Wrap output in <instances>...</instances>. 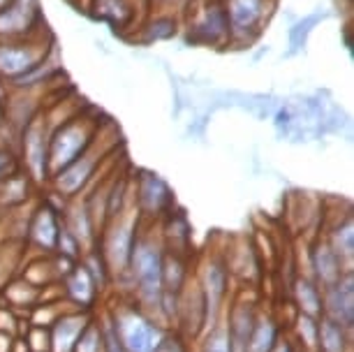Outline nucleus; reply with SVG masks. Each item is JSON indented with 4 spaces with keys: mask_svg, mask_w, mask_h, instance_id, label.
<instances>
[{
    "mask_svg": "<svg viewBox=\"0 0 354 352\" xmlns=\"http://www.w3.org/2000/svg\"><path fill=\"white\" fill-rule=\"evenodd\" d=\"M109 130V121H104L100 125L95 139L75 163L68 165L65 169L58 172L56 176L49 178L51 188L56 190L58 197H63V202L75 197H82L88 185L100 176V167L116 154V144H118V130L113 128L111 135H106Z\"/></svg>",
    "mask_w": 354,
    "mask_h": 352,
    "instance_id": "f257e3e1",
    "label": "nucleus"
},
{
    "mask_svg": "<svg viewBox=\"0 0 354 352\" xmlns=\"http://www.w3.org/2000/svg\"><path fill=\"white\" fill-rule=\"evenodd\" d=\"M102 123L104 121H100V111L82 107L75 116H70L68 121L51 130L49 149H46V174L49 178L75 163L88 149Z\"/></svg>",
    "mask_w": 354,
    "mask_h": 352,
    "instance_id": "f03ea898",
    "label": "nucleus"
},
{
    "mask_svg": "<svg viewBox=\"0 0 354 352\" xmlns=\"http://www.w3.org/2000/svg\"><path fill=\"white\" fill-rule=\"evenodd\" d=\"M162 264H165V243L156 234L139 232L132 246L128 274L132 276L135 295L146 311H160L162 306Z\"/></svg>",
    "mask_w": 354,
    "mask_h": 352,
    "instance_id": "7ed1b4c3",
    "label": "nucleus"
},
{
    "mask_svg": "<svg viewBox=\"0 0 354 352\" xmlns=\"http://www.w3.org/2000/svg\"><path fill=\"white\" fill-rule=\"evenodd\" d=\"M139 221H142V216H139L135 199H132L128 207L123 211H118L116 216H111L109 221L102 225V230H100L97 250L106 264L109 276L128 274L132 246H135V239L139 234Z\"/></svg>",
    "mask_w": 354,
    "mask_h": 352,
    "instance_id": "20e7f679",
    "label": "nucleus"
},
{
    "mask_svg": "<svg viewBox=\"0 0 354 352\" xmlns=\"http://www.w3.org/2000/svg\"><path fill=\"white\" fill-rule=\"evenodd\" d=\"M53 46L56 39L46 26L24 39H0V82L10 84L28 75L51 54Z\"/></svg>",
    "mask_w": 354,
    "mask_h": 352,
    "instance_id": "39448f33",
    "label": "nucleus"
},
{
    "mask_svg": "<svg viewBox=\"0 0 354 352\" xmlns=\"http://www.w3.org/2000/svg\"><path fill=\"white\" fill-rule=\"evenodd\" d=\"M278 0H223L230 44L234 49H250L264 33Z\"/></svg>",
    "mask_w": 354,
    "mask_h": 352,
    "instance_id": "423d86ee",
    "label": "nucleus"
},
{
    "mask_svg": "<svg viewBox=\"0 0 354 352\" xmlns=\"http://www.w3.org/2000/svg\"><path fill=\"white\" fill-rule=\"evenodd\" d=\"M185 37L192 44L223 49L230 44V28L223 0H188V15L183 21Z\"/></svg>",
    "mask_w": 354,
    "mask_h": 352,
    "instance_id": "0eeeda50",
    "label": "nucleus"
},
{
    "mask_svg": "<svg viewBox=\"0 0 354 352\" xmlns=\"http://www.w3.org/2000/svg\"><path fill=\"white\" fill-rule=\"evenodd\" d=\"M109 320L118 341L128 352H156L167 334L160 324L151 320L149 313L137 306H121L109 315Z\"/></svg>",
    "mask_w": 354,
    "mask_h": 352,
    "instance_id": "6e6552de",
    "label": "nucleus"
},
{
    "mask_svg": "<svg viewBox=\"0 0 354 352\" xmlns=\"http://www.w3.org/2000/svg\"><path fill=\"white\" fill-rule=\"evenodd\" d=\"M51 125L46 121L44 107L24 125L19 132V151H21V165L30 181L46 183V149H49Z\"/></svg>",
    "mask_w": 354,
    "mask_h": 352,
    "instance_id": "1a4fd4ad",
    "label": "nucleus"
},
{
    "mask_svg": "<svg viewBox=\"0 0 354 352\" xmlns=\"http://www.w3.org/2000/svg\"><path fill=\"white\" fill-rule=\"evenodd\" d=\"M44 26L39 0H12L0 10V39H24Z\"/></svg>",
    "mask_w": 354,
    "mask_h": 352,
    "instance_id": "9d476101",
    "label": "nucleus"
},
{
    "mask_svg": "<svg viewBox=\"0 0 354 352\" xmlns=\"http://www.w3.org/2000/svg\"><path fill=\"white\" fill-rule=\"evenodd\" d=\"M132 199H135L139 216L156 221L158 216H162L171 207V190L158 174L142 172L135 178V185H132Z\"/></svg>",
    "mask_w": 354,
    "mask_h": 352,
    "instance_id": "9b49d317",
    "label": "nucleus"
},
{
    "mask_svg": "<svg viewBox=\"0 0 354 352\" xmlns=\"http://www.w3.org/2000/svg\"><path fill=\"white\" fill-rule=\"evenodd\" d=\"M322 315L352 329L354 324V278L345 274L336 285L322 290Z\"/></svg>",
    "mask_w": 354,
    "mask_h": 352,
    "instance_id": "f8f14e48",
    "label": "nucleus"
},
{
    "mask_svg": "<svg viewBox=\"0 0 354 352\" xmlns=\"http://www.w3.org/2000/svg\"><path fill=\"white\" fill-rule=\"evenodd\" d=\"M93 320L91 311L77 308L61 313L49 327V352H75V345L84 329Z\"/></svg>",
    "mask_w": 354,
    "mask_h": 352,
    "instance_id": "ddd939ff",
    "label": "nucleus"
},
{
    "mask_svg": "<svg viewBox=\"0 0 354 352\" xmlns=\"http://www.w3.org/2000/svg\"><path fill=\"white\" fill-rule=\"evenodd\" d=\"M58 232H61V211L53 209L51 202H42L32 211L28 223V239L42 253H56Z\"/></svg>",
    "mask_w": 354,
    "mask_h": 352,
    "instance_id": "4468645a",
    "label": "nucleus"
},
{
    "mask_svg": "<svg viewBox=\"0 0 354 352\" xmlns=\"http://www.w3.org/2000/svg\"><path fill=\"white\" fill-rule=\"evenodd\" d=\"M199 290H202L204 304H206V317L216 322V317L223 308V302L227 297V264L218 257H211L199 278Z\"/></svg>",
    "mask_w": 354,
    "mask_h": 352,
    "instance_id": "2eb2a0df",
    "label": "nucleus"
},
{
    "mask_svg": "<svg viewBox=\"0 0 354 352\" xmlns=\"http://www.w3.org/2000/svg\"><path fill=\"white\" fill-rule=\"evenodd\" d=\"M310 269H313V281L319 285V290L331 288V285H336L345 274H352V271L345 269L340 257L333 253V248L326 243V239H319V241L313 246Z\"/></svg>",
    "mask_w": 354,
    "mask_h": 352,
    "instance_id": "dca6fc26",
    "label": "nucleus"
},
{
    "mask_svg": "<svg viewBox=\"0 0 354 352\" xmlns=\"http://www.w3.org/2000/svg\"><path fill=\"white\" fill-rule=\"evenodd\" d=\"M137 0H91V15L113 28L135 30L139 26Z\"/></svg>",
    "mask_w": 354,
    "mask_h": 352,
    "instance_id": "f3484780",
    "label": "nucleus"
},
{
    "mask_svg": "<svg viewBox=\"0 0 354 352\" xmlns=\"http://www.w3.org/2000/svg\"><path fill=\"white\" fill-rule=\"evenodd\" d=\"M63 288H65V295H68L70 302L75 304V306L86 308V311H91V306L97 299V292H100L95 278L91 276V271L86 269V264L82 260L72 264V269L63 276Z\"/></svg>",
    "mask_w": 354,
    "mask_h": 352,
    "instance_id": "a211bd4d",
    "label": "nucleus"
},
{
    "mask_svg": "<svg viewBox=\"0 0 354 352\" xmlns=\"http://www.w3.org/2000/svg\"><path fill=\"white\" fill-rule=\"evenodd\" d=\"M255 320H257V313L250 304H236V306L230 311L225 329H227V336H230L232 352H245V345H248Z\"/></svg>",
    "mask_w": 354,
    "mask_h": 352,
    "instance_id": "6ab92c4d",
    "label": "nucleus"
},
{
    "mask_svg": "<svg viewBox=\"0 0 354 352\" xmlns=\"http://www.w3.org/2000/svg\"><path fill=\"white\" fill-rule=\"evenodd\" d=\"M181 28L178 19L169 15V12H158L146 19L144 24L137 26V35H135V42L139 44H156V42H165V39L174 37Z\"/></svg>",
    "mask_w": 354,
    "mask_h": 352,
    "instance_id": "aec40b11",
    "label": "nucleus"
},
{
    "mask_svg": "<svg viewBox=\"0 0 354 352\" xmlns=\"http://www.w3.org/2000/svg\"><path fill=\"white\" fill-rule=\"evenodd\" d=\"M350 331L343 324L319 317L317 320V350L315 352H347L350 350Z\"/></svg>",
    "mask_w": 354,
    "mask_h": 352,
    "instance_id": "412c9836",
    "label": "nucleus"
},
{
    "mask_svg": "<svg viewBox=\"0 0 354 352\" xmlns=\"http://www.w3.org/2000/svg\"><path fill=\"white\" fill-rule=\"evenodd\" d=\"M292 292H294V302H297L301 315L315 317V320L322 317V290H319V285L313 281V278L299 276L297 281H294Z\"/></svg>",
    "mask_w": 354,
    "mask_h": 352,
    "instance_id": "4be33fe9",
    "label": "nucleus"
},
{
    "mask_svg": "<svg viewBox=\"0 0 354 352\" xmlns=\"http://www.w3.org/2000/svg\"><path fill=\"white\" fill-rule=\"evenodd\" d=\"M326 243L333 248V253L340 257V262L345 264V269L350 271L352 257H354V223L352 216H345V221H340L336 228L331 230V234L326 237Z\"/></svg>",
    "mask_w": 354,
    "mask_h": 352,
    "instance_id": "5701e85b",
    "label": "nucleus"
},
{
    "mask_svg": "<svg viewBox=\"0 0 354 352\" xmlns=\"http://www.w3.org/2000/svg\"><path fill=\"white\" fill-rule=\"evenodd\" d=\"M280 336L278 324L271 315H257L255 327L250 331L248 345H245V352H271L273 343Z\"/></svg>",
    "mask_w": 354,
    "mask_h": 352,
    "instance_id": "b1692460",
    "label": "nucleus"
},
{
    "mask_svg": "<svg viewBox=\"0 0 354 352\" xmlns=\"http://www.w3.org/2000/svg\"><path fill=\"white\" fill-rule=\"evenodd\" d=\"M324 19V12H313V15L299 19L297 24L290 28V56L299 54V51L306 49V42H308V35L313 33V28Z\"/></svg>",
    "mask_w": 354,
    "mask_h": 352,
    "instance_id": "393cba45",
    "label": "nucleus"
},
{
    "mask_svg": "<svg viewBox=\"0 0 354 352\" xmlns=\"http://www.w3.org/2000/svg\"><path fill=\"white\" fill-rule=\"evenodd\" d=\"M75 352H102V324L91 320L88 327L84 329V334L79 336Z\"/></svg>",
    "mask_w": 354,
    "mask_h": 352,
    "instance_id": "a878e982",
    "label": "nucleus"
},
{
    "mask_svg": "<svg viewBox=\"0 0 354 352\" xmlns=\"http://www.w3.org/2000/svg\"><path fill=\"white\" fill-rule=\"evenodd\" d=\"M202 352H232L230 336H227L225 322H213L211 324L209 334H206Z\"/></svg>",
    "mask_w": 354,
    "mask_h": 352,
    "instance_id": "bb28decb",
    "label": "nucleus"
},
{
    "mask_svg": "<svg viewBox=\"0 0 354 352\" xmlns=\"http://www.w3.org/2000/svg\"><path fill=\"white\" fill-rule=\"evenodd\" d=\"M297 331H299V338L304 341V350L315 352L317 350V320L315 317L299 315Z\"/></svg>",
    "mask_w": 354,
    "mask_h": 352,
    "instance_id": "cd10ccee",
    "label": "nucleus"
},
{
    "mask_svg": "<svg viewBox=\"0 0 354 352\" xmlns=\"http://www.w3.org/2000/svg\"><path fill=\"white\" fill-rule=\"evenodd\" d=\"M17 172H21L17 151L8 149V146H0V183L8 181L10 176H15Z\"/></svg>",
    "mask_w": 354,
    "mask_h": 352,
    "instance_id": "c85d7f7f",
    "label": "nucleus"
},
{
    "mask_svg": "<svg viewBox=\"0 0 354 352\" xmlns=\"http://www.w3.org/2000/svg\"><path fill=\"white\" fill-rule=\"evenodd\" d=\"M102 352H128L121 345V341H118V336H116V331H113V327H111L109 317L102 322Z\"/></svg>",
    "mask_w": 354,
    "mask_h": 352,
    "instance_id": "c756f323",
    "label": "nucleus"
},
{
    "mask_svg": "<svg viewBox=\"0 0 354 352\" xmlns=\"http://www.w3.org/2000/svg\"><path fill=\"white\" fill-rule=\"evenodd\" d=\"M156 352H185L183 348V341L178 336H171V334H165L162 343L158 345Z\"/></svg>",
    "mask_w": 354,
    "mask_h": 352,
    "instance_id": "7c9ffc66",
    "label": "nucleus"
},
{
    "mask_svg": "<svg viewBox=\"0 0 354 352\" xmlns=\"http://www.w3.org/2000/svg\"><path fill=\"white\" fill-rule=\"evenodd\" d=\"M271 352H294V345L290 343V338H285L283 334H280L276 338V343H273Z\"/></svg>",
    "mask_w": 354,
    "mask_h": 352,
    "instance_id": "2f4dec72",
    "label": "nucleus"
},
{
    "mask_svg": "<svg viewBox=\"0 0 354 352\" xmlns=\"http://www.w3.org/2000/svg\"><path fill=\"white\" fill-rule=\"evenodd\" d=\"M15 338H12V334H8V331H0V352H12V348H15Z\"/></svg>",
    "mask_w": 354,
    "mask_h": 352,
    "instance_id": "473e14b6",
    "label": "nucleus"
},
{
    "mask_svg": "<svg viewBox=\"0 0 354 352\" xmlns=\"http://www.w3.org/2000/svg\"><path fill=\"white\" fill-rule=\"evenodd\" d=\"M149 3L153 5H162V8H169V5H178V3H183V0H149Z\"/></svg>",
    "mask_w": 354,
    "mask_h": 352,
    "instance_id": "72a5a7b5",
    "label": "nucleus"
},
{
    "mask_svg": "<svg viewBox=\"0 0 354 352\" xmlns=\"http://www.w3.org/2000/svg\"><path fill=\"white\" fill-rule=\"evenodd\" d=\"M0 128H5V100L0 98Z\"/></svg>",
    "mask_w": 354,
    "mask_h": 352,
    "instance_id": "f704fd0d",
    "label": "nucleus"
},
{
    "mask_svg": "<svg viewBox=\"0 0 354 352\" xmlns=\"http://www.w3.org/2000/svg\"><path fill=\"white\" fill-rule=\"evenodd\" d=\"M10 3H12V0H0V10H5V8H8Z\"/></svg>",
    "mask_w": 354,
    "mask_h": 352,
    "instance_id": "c9c22d12",
    "label": "nucleus"
},
{
    "mask_svg": "<svg viewBox=\"0 0 354 352\" xmlns=\"http://www.w3.org/2000/svg\"><path fill=\"white\" fill-rule=\"evenodd\" d=\"M70 3H79V0H70Z\"/></svg>",
    "mask_w": 354,
    "mask_h": 352,
    "instance_id": "e433bc0d",
    "label": "nucleus"
},
{
    "mask_svg": "<svg viewBox=\"0 0 354 352\" xmlns=\"http://www.w3.org/2000/svg\"><path fill=\"white\" fill-rule=\"evenodd\" d=\"M304 352H308V350H304Z\"/></svg>",
    "mask_w": 354,
    "mask_h": 352,
    "instance_id": "4c0bfd02",
    "label": "nucleus"
}]
</instances>
